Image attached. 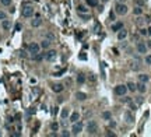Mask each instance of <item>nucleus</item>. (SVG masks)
I'll return each instance as SVG.
<instances>
[{"label": "nucleus", "mask_w": 151, "mask_h": 137, "mask_svg": "<svg viewBox=\"0 0 151 137\" xmlns=\"http://www.w3.org/2000/svg\"><path fill=\"white\" fill-rule=\"evenodd\" d=\"M85 130L88 134H97L98 132V123L95 122V120H88V122L85 123Z\"/></svg>", "instance_id": "f257e3e1"}, {"label": "nucleus", "mask_w": 151, "mask_h": 137, "mask_svg": "<svg viewBox=\"0 0 151 137\" xmlns=\"http://www.w3.org/2000/svg\"><path fill=\"white\" fill-rule=\"evenodd\" d=\"M127 11H129V7L122 2H119L118 4L115 6V13H116L118 15H126Z\"/></svg>", "instance_id": "f03ea898"}, {"label": "nucleus", "mask_w": 151, "mask_h": 137, "mask_svg": "<svg viewBox=\"0 0 151 137\" xmlns=\"http://www.w3.org/2000/svg\"><path fill=\"white\" fill-rule=\"evenodd\" d=\"M83 129H84V125H83V122L81 120H77V122L73 123V126H72V134H80V133L83 132Z\"/></svg>", "instance_id": "7ed1b4c3"}, {"label": "nucleus", "mask_w": 151, "mask_h": 137, "mask_svg": "<svg viewBox=\"0 0 151 137\" xmlns=\"http://www.w3.org/2000/svg\"><path fill=\"white\" fill-rule=\"evenodd\" d=\"M34 14H35V8L32 7V6H30V4H25L24 8H22V17L31 18Z\"/></svg>", "instance_id": "20e7f679"}, {"label": "nucleus", "mask_w": 151, "mask_h": 137, "mask_svg": "<svg viewBox=\"0 0 151 137\" xmlns=\"http://www.w3.org/2000/svg\"><path fill=\"white\" fill-rule=\"evenodd\" d=\"M129 67H130L131 71H139L140 67H141V62H140L139 57H134V59L130 60V62H129Z\"/></svg>", "instance_id": "39448f33"}, {"label": "nucleus", "mask_w": 151, "mask_h": 137, "mask_svg": "<svg viewBox=\"0 0 151 137\" xmlns=\"http://www.w3.org/2000/svg\"><path fill=\"white\" fill-rule=\"evenodd\" d=\"M28 52L31 53V56L39 53L41 52V45H39V43H37V42H31L30 45H28Z\"/></svg>", "instance_id": "423d86ee"}, {"label": "nucleus", "mask_w": 151, "mask_h": 137, "mask_svg": "<svg viewBox=\"0 0 151 137\" xmlns=\"http://www.w3.org/2000/svg\"><path fill=\"white\" fill-rule=\"evenodd\" d=\"M115 94L118 95V97H125V95L127 94V87L125 84H119L115 87Z\"/></svg>", "instance_id": "0eeeda50"}, {"label": "nucleus", "mask_w": 151, "mask_h": 137, "mask_svg": "<svg viewBox=\"0 0 151 137\" xmlns=\"http://www.w3.org/2000/svg\"><path fill=\"white\" fill-rule=\"evenodd\" d=\"M43 56H45V59H46L48 62H53V60L56 59V56H57V52L55 49H48L46 53H43Z\"/></svg>", "instance_id": "6e6552de"}, {"label": "nucleus", "mask_w": 151, "mask_h": 137, "mask_svg": "<svg viewBox=\"0 0 151 137\" xmlns=\"http://www.w3.org/2000/svg\"><path fill=\"white\" fill-rule=\"evenodd\" d=\"M136 50H137V53H140V55H146L147 50H148V46H147L144 42H137Z\"/></svg>", "instance_id": "1a4fd4ad"}, {"label": "nucleus", "mask_w": 151, "mask_h": 137, "mask_svg": "<svg viewBox=\"0 0 151 137\" xmlns=\"http://www.w3.org/2000/svg\"><path fill=\"white\" fill-rule=\"evenodd\" d=\"M123 117H125V122H126L127 125H133V123H134V115H133V113H130V111L125 112Z\"/></svg>", "instance_id": "9d476101"}, {"label": "nucleus", "mask_w": 151, "mask_h": 137, "mask_svg": "<svg viewBox=\"0 0 151 137\" xmlns=\"http://www.w3.org/2000/svg\"><path fill=\"white\" fill-rule=\"evenodd\" d=\"M127 35H129V31L126 30V28H122V30L118 31V41H125L127 38Z\"/></svg>", "instance_id": "9b49d317"}, {"label": "nucleus", "mask_w": 151, "mask_h": 137, "mask_svg": "<svg viewBox=\"0 0 151 137\" xmlns=\"http://www.w3.org/2000/svg\"><path fill=\"white\" fill-rule=\"evenodd\" d=\"M2 28H3V31H10V28H11V21L8 20V18H6V20H2Z\"/></svg>", "instance_id": "f8f14e48"}, {"label": "nucleus", "mask_w": 151, "mask_h": 137, "mask_svg": "<svg viewBox=\"0 0 151 137\" xmlns=\"http://www.w3.org/2000/svg\"><path fill=\"white\" fill-rule=\"evenodd\" d=\"M63 90H65V85L60 84V83H57V84H53V85H52V91H53V92H56V94L62 92Z\"/></svg>", "instance_id": "ddd939ff"}, {"label": "nucleus", "mask_w": 151, "mask_h": 137, "mask_svg": "<svg viewBox=\"0 0 151 137\" xmlns=\"http://www.w3.org/2000/svg\"><path fill=\"white\" fill-rule=\"evenodd\" d=\"M136 88H137V91L140 92V94H144V92L147 91V87H146V83H141V81H139L136 84Z\"/></svg>", "instance_id": "4468645a"}, {"label": "nucleus", "mask_w": 151, "mask_h": 137, "mask_svg": "<svg viewBox=\"0 0 151 137\" xmlns=\"http://www.w3.org/2000/svg\"><path fill=\"white\" fill-rule=\"evenodd\" d=\"M39 45H41V49H49V48H50V45H52V41H49V39H43L42 41V42H41L39 43Z\"/></svg>", "instance_id": "2eb2a0df"}, {"label": "nucleus", "mask_w": 151, "mask_h": 137, "mask_svg": "<svg viewBox=\"0 0 151 137\" xmlns=\"http://www.w3.org/2000/svg\"><path fill=\"white\" fill-rule=\"evenodd\" d=\"M31 25H32L34 28H38L42 25V20H41V17H35L32 21H31Z\"/></svg>", "instance_id": "dca6fc26"}, {"label": "nucleus", "mask_w": 151, "mask_h": 137, "mask_svg": "<svg viewBox=\"0 0 151 137\" xmlns=\"http://www.w3.org/2000/svg\"><path fill=\"white\" fill-rule=\"evenodd\" d=\"M123 28V23L122 21H118V23H115L113 25H112V31H115V32H118L119 30H122Z\"/></svg>", "instance_id": "f3484780"}, {"label": "nucleus", "mask_w": 151, "mask_h": 137, "mask_svg": "<svg viewBox=\"0 0 151 137\" xmlns=\"http://www.w3.org/2000/svg\"><path fill=\"white\" fill-rule=\"evenodd\" d=\"M76 98L78 101H85L87 99V94L85 92H81V91H77L76 92Z\"/></svg>", "instance_id": "a211bd4d"}, {"label": "nucleus", "mask_w": 151, "mask_h": 137, "mask_svg": "<svg viewBox=\"0 0 151 137\" xmlns=\"http://www.w3.org/2000/svg\"><path fill=\"white\" fill-rule=\"evenodd\" d=\"M126 87H127V91H130V92H134V91H137V88H136V84H134L133 81H129L126 84Z\"/></svg>", "instance_id": "6ab92c4d"}, {"label": "nucleus", "mask_w": 151, "mask_h": 137, "mask_svg": "<svg viewBox=\"0 0 151 137\" xmlns=\"http://www.w3.org/2000/svg\"><path fill=\"white\" fill-rule=\"evenodd\" d=\"M77 120H80V113L78 112H73L72 115H70V122L74 123V122H77Z\"/></svg>", "instance_id": "aec40b11"}, {"label": "nucleus", "mask_w": 151, "mask_h": 137, "mask_svg": "<svg viewBox=\"0 0 151 137\" xmlns=\"http://www.w3.org/2000/svg\"><path fill=\"white\" fill-rule=\"evenodd\" d=\"M143 6H139V4H137L136 6V7H134L133 8V13H134V14H136V15H141V14H143Z\"/></svg>", "instance_id": "412c9836"}, {"label": "nucleus", "mask_w": 151, "mask_h": 137, "mask_svg": "<svg viewBox=\"0 0 151 137\" xmlns=\"http://www.w3.org/2000/svg\"><path fill=\"white\" fill-rule=\"evenodd\" d=\"M102 119H104V120H111L112 119L111 111H105V112H102Z\"/></svg>", "instance_id": "4be33fe9"}, {"label": "nucleus", "mask_w": 151, "mask_h": 137, "mask_svg": "<svg viewBox=\"0 0 151 137\" xmlns=\"http://www.w3.org/2000/svg\"><path fill=\"white\" fill-rule=\"evenodd\" d=\"M139 81H141V83H148L150 81V76L148 74H140L139 76Z\"/></svg>", "instance_id": "5701e85b"}, {"label": "nucleus", "mask_w": 151, "mask_h": 137, "mask_svg": "<svg viewBox=\"0 0 151 137\" xmlns=\"http://www.w3.org/2000/svg\"><path fill=\"white\" fill-rule=\"evenodd\" d=\"M78 15H80V18H83L84 21L91 20V15H90V13H78Z\"/></svg>", "instance_id": "b1692460"}, {"label": "nucleus", "mask_w": 151, "mask_h": 137, "mask_svg": "<svg viewBox=\"0 0 151 137\" xmlns=\"http://www.w3.org/2000/svg\"><path fill=\"white\" fill-rule=\"evenodd\" d=\"M77 13H90V8H87L85 6H77Z\"/></svg>", "instance_id": "393cba45"}, {"label": "nucleus", "mask_w": 151, "mask_h": 137, "mask_svg": "<svg viewBox=\"0 0 151 137\" xmlns=\"http://www.w3.org/2000/svg\"><path fill=\"white\" fill-rule=\"evenodd\" d=\"M85 3L90 7H97L98 6V0H85Z\"/></svg>", "instance_id": "a878e982"}, {"label": "nucleus", "mask_w": 151, "mask_h": 137, "mask_svg": "<svg viewBox=\"0 0 151 137\" xmlns=\"http://www.w3.org/2000/svg\"><path fill=\"white\" fill-rule=\"evenodd\" d=\"M67 116H69V109H67V108H63L62 112H60V117H62V119H67Z\"/></svg>", "instance_id": "bb28decb"}, {"label": "nucleus", "mask_w": 151, "mask_h": 137, "mask_svg": "<svg viewBox=\"0 0 151 137\" xmlns=\"http://www.w3.org/2000/svg\"><path fill=\"white\" fill-rule=\"evenodd\" d=\"M77 83H78V84H84L85 83V76L84 74H78L77 76Z\"/></svg>", "instance_id": "cd10ccee"}, {"label": "nucleus", "mask_w": 151, "mask_h": 137, "mask_svg": "<svg viewBox=\"0 0 151 137\" xmlns=\"http://www.w3.org/2000/svg\"><path fill=\"white\" fill-rule=\"evenodd\" d=\"M32 59H34V60H37V62H41L42 59H45V56H43V55H41V53H37V55H32Z\"/></svg>", "instance_id": "c85d7f7f"}, {"label": "nucleus", "mask_w": 151, "mask_h": 137, "mask_svg": "<svg viewBox=\"0 0 151 137\" xmlns=\"http://www.w3.org/2000/svg\"><path fill=\"white\" fill-rule=\"evenodd\" d=\"M50 129H52V132H57V130H59V123L53 122L52 125H50Z\"/></svg>", "instance_id": "c756f323"}, {"label": "nucleus", "mask_w": 151, "mask_h": 137, "mask_svg": "<svg viewBox=\"0 0 151 137\" xmlns=\"http://www.w3.org/2000/svg\"><path fill=\"white\" fill-rule=\"evenodd\" d=\"M109 20H111V21H115V20H116V13H115V11H111V13H109Z\"/></svg>", "instance_id": "7c9ffc66"}, {"label": "nucleus", "mask_w": 151, "mask_h": 137, "mask_svg": "<svg viewBox=\"0 0 151 137\" xmlns=\"http://www.w3.org/2000/svg\"><path fill=\"white\" fill-rule=\"evenodd\" d=\"M46 39H49V41H55L56 38H55V35H53L52 32H48V34H46Z\"/></svg>", "instance_id": "2f4dec72"}, {"label": "nucleus", "mask_w": 151, "mask_h": 137, "mask_svg": "<svg viewBox=\"0 0 151 137\" xmlns=\"http://www.w3.org/2000/svg\"><path fill=\"white\" fill-rule=\"evenodd\" d=\"M6 18H7V14H6L3 10H0V21H2V20H6Z\"/></svg>", "instance_id": "473e14b6"}, {"label": "nucleus", "mask_w": 151, "mask_h": 137, "mask_svg": "<svg viewBox=\"0 0 151 137\" xmlns=\"http://www.w3.org/2000/svg\"><path fill=\"white\" fill-rule=\"evenodd\" d=\"M13 0H0V3H2L3 6H10Z\"/></svg>", "instance_id": "72a5a7b5"}, {"label": "nucleus", "mask_w": 151, "mask_h": 137, "mask_svg": "<svg viewBox=\"0 0 151 137\" xmlns=\"http://www.w3.org/2000/svg\"><path fill=\"white\" fill-rule=\"evenodd\" d=\"M140 35H143V36H146V35H148V31H147L146 28H141V30H140Z\"/></svg>", "instance_id": "f704fd0d"}, {"label": "nucleus", "mask_w": 151, "mask_h": 137, "mask_svg": "<svg viewBox=\"0 0 151 137\" xmlns=\"http://www.w3.org/2000/svg\"><path fill=\"white\" fill-rule=\"evenodd\" d=\"M143 24H144V18L139 17V18H137V25H139V27H141Z\"/></svg>", "instance_id": "c9c22d12"}, {"label": "nucleus", "mask_w": 151, "mask_h": 137, "mask_svg": "<svg viewBox=\"0 0 151 137\" xmlns=\"http://www.w3.org/2000/svg\"><path fill=\"white\" fill-rule=\"evenodd\" d=\"M146 63H147L148 66H151V55H147V56H146Z\"/></svg>", "instance_id": "e433bc0d"}, {"label": "nucleus", "mask_w": 151, "mask_h": 137, "mask_svg": "<svg viewBox=\"0 0 151 137\" xmlns=\"http://www.w3.org/2000/svg\"><path fill=\"white\" fill-rule=\"evenodd\" d=\"M94 28H95V32H99V30H101V25H99V23H95Z\"/></svg>", "instance_id": "4c0bfd02"}, {"label": "nucleus", "mask_w": 151, "mask_h": 137, "mask_svg": "<svg viewBox=\"0 0 151 137\" xmlns=\"http://www.w3.org/2000/svg\"><path fill=\"white\" fill-rule=\"evenodd\" d=\"M70 134H72V133L67 132V130H63V132H62V136H63V137H69Z\"/></svg>", "instance_id": "58836bf2"}, {"label": "nucleus", "mask_w": 151, "mask_h": 137, "mask_svg": "<svg viewBox=\"0 0 151 137\" xmlns=\"http://www.w3.org/2000/svg\"><path fill=\"white\" fill-rule=\"evenodd\" d=\"M106 136H109V137H115V133H112L111 130H108V132H106Z\"/></svg>", "instance_id": "ea45409f"}, {"label": "nucleus", "mask_w": 151, "mask_h": 137, "mask_svg": "<svg viewBox=\"0 0 151 137\" xmlns=\"http://www.w3.org/2000/svg\"><path fill=\"white\" fill-rule=\"evenodd\" d=\"M136 102H137V105H140L141 102H143V98H141V97H139V98H137V99H136Z\"/></svg>", "instance_id": "a19ab883"}, {"label": "nucleus", "mask_w": 151, "mask_h": 137, "mask_svg": "<svg viewBox=\"0 0 151 137\" xmlns=\"http://www.w3.org/2000/svg\"><path fill=\"white\" fill-rule=\"evenodd\" d=\"M109 126H111V127H115V126H116V123H115L113 120H111V123H109Z\"/></svg>", "instance_id": "79ce46f5"}, {"label": "nucleus", "mask_w": 151, "mask_h": 137, "mask_svg": "<svg viewBox=\"0 0 151 137\" xmlns=\"http://www.w3.org/2000/svg\"><path fill=\"white\" fill-rule=\"evenodd\" d=\"M20 30H21V25L17 24V25H15V31H20Z\"/></svg>", "instance_id": "37998d69"}, {"label": "nucleus", "mask_w": 151, "mask_h": 137, "mask_svg": "<svg viewBox=\"0 0 151 137\" xmlns=\"http://www.w3.org/2000/svg\"><path fill=\"white\" fill-rule=\"evenodd\" d=\"M80 59H81V60H84V59H87V56H84V55H80Z\"/></svg>", "instance_id": "c03bdc74"}, {"label": "nucleus", "mask_w": 151, "mask_h": 137, "mask_svg": "<svg viewBox=\"0 0 151 137\" xmlns=\"http://www.w3.org/2000/svg\"><path fill=\"white\" fill-rule=\"evenodd\" d=\"M147 31H148V35H151V27L148 28V30H147Z\"/></svg>", "instance_id": "a18cd8bd"}, {"label": "nucleus", "mask_w": 151, "mask_h": 137, "mask_svg": "<svg viewBox=\"0 0 151 137\" xmlns=\"http://www.w3.org/2000/svg\"><path fill=\"white\" fill-rule=\"evenodd\" d=\"M99 2H101V3H106L108 0H99Z\"/></svg>", "instance_id": "49530a36"}]
</instances>
